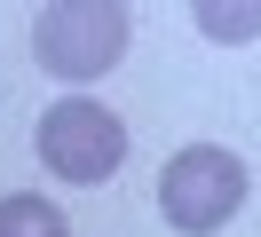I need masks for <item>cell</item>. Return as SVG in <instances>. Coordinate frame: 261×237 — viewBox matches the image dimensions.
<instances>
[{
    "label": "cell",
    "instance_id": "1",
    "mask_svg": "<svg viewBox=\"0 0 261 237\" xmlns=\"http://www.w3.org/2000/svg\"><path fill=\"white\" fill-rule=\"evenodd\" d=\"M32 56L56 79H95L127 56V8L119 0H56L32 16Z\"/></svg>",
    "mask_w": 261,
    "mask_h": 237
},
{
    "label": "cell",
    "instance_id": "2",
    "mask_svg": "<svg viewBox=\"0 0 261 237\" xmlns=\"http://www.w3.org/2000/svg\"><path fill=\"white\" fill-rule=\"evenodd\" d=\"M159 205H166V221H174L182 237L222 229V221L245 205V166H238V150H222V142H190V150H174L166 174H159Z\"/></svg>",
    "mask_w": 261,
    "mask_h": 237
},
{
    "label": "cell",
    "instance_id": "3",
    "mask_svg": "<svg viewBox=\"0 0 261 237\" xmlns=\"http://www.w3.org/2000/svg\"><path fill=\"white\" fill-rule=\"evenodd\" d=\"M40 158H48L64 182H103V174H119V158H127V126H119V111H103L95 95H64V103L40 119Z\"/></svg>",
    "mask_w": 261,
    "mask_h": 237
},
{
    "label": "cell",
    "instance_id": "4",
    "mask_svg": "<svg viewBox=\"0 0 261 237\" xmlns=\"http://www.w3.org/2000/svg\"><path fill=\"white\" fill-rule=\"evenodd\" d=\"M0 237H71V221H64V205L16 190V198H0Z\"/></svg>",
    "mask_w": 261,
    "mask_h": 237
},
{
    "label": "cell",
    "instance_id": "5",
    "mask_svg": "<svg viewBox=\"0 0 261 237\" xmlns=\"http://www.w3.org/2000/svg\"><path fill=\"white\" fill-rule=\"evenodd\" d=\"M198 24L214 40H253V8H198Z\"/></svg>",
    "mask_w": 261,
    "mask_h": 237
}]
</instances>
